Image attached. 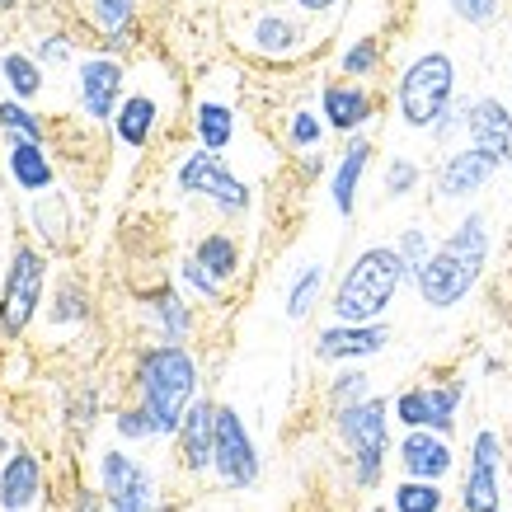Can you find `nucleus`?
Masks as SVG:
<instances>
[{
	"mask_svg": "<svg viewBox=\"0 0 512 512\" xmlns=\"http://www.w3.org/2000/svg\"><path fill=\"white\" fill-rule=\"evenodd\" d=\"M484 264H489V217L466 212L456 221V231L433 249V259L419 268L414 292L428 311H456L484 278Z\"/></svg>",
	"mask_w": 512,
	"mask_h": 512,
	"instance_id": "obj_1",
	"label": "nucleus"
},
{
	"mask_svg": "<svg viewBox=\"0 0 512 512\" xmlns=\"http://www.w3.org/2000/svg\"><path fill=\"white\" fill-rule=\"evenodd\" d=\"M404 282H414V273L400 259V249L367 245L353 264L343 268L339 287L329 296V315L339 325H376V320H386V311L395 306Z\"/></svg>",
	"mask_w": 512,
	"mask_h": 512,
	"instance_id": "obj_2",
	"label": "nucleus"
},
{
	"mask_svg": "<svg viewBox=\"0 0 512 512\" xmlns=\"http://www.w3.org/2000/svg\"><path fill=\"white\" fill-rule=\"evenodd\" d=\"M137 395L156 437H179L188 404L198 400V357L188 353L184 343L146 348L137 362Z\"/></svg>",
	"mask_w": 512,
	"mask_h": 512,
	"instance_id": "obj_3",
	"label": "nucleus"
},
{
	"mask_svg": "<svg viewBox=\"0 0 512 512\" xmlns=\"http://www.w3.org/2000/svg\"><path fill=\"white\" fill-rule=\"evenodd\" d=\"M390 409L386 395H367V400L348 404V409H334V433L353 456V484L357 489H376L381 475H386L390 461Z\"/></svg>",
	"mask_w": 512,
	"mask_h": 512,
	"instance_id": "obj_4",
	"label": "nucleus"
},
{
	"mask_svg": "<svg viewBox=\"0 0 512 512\" xmlns=\"http://www.w3.org/2000/svg\"><path fill=\"white\" fill-rule=\"evenodd\" d=\"M451 99H456V62H451V52H442V47L419 52V57L400 71V85H395V109H400L404 127L428 132V127L447 113Z\"/></svg>",
	"mask_w": 512,
	"mask_h": 512,
	"instance_id": "obj_5",
	"label": "nucleus"
},
{
	"mask_svg": "<svg viewBox=\"0 0 512 512\" xmlns=\"http://www.w3.org/2000/svg\"><path fill=\"white\" fill-rule=\"evenodd\" d=\"M174 184H179V193H193V198H207L217 212H226V217H245L249 202H254V193H249V184L240 179V174H231V165L217 156V151H188L184 160H179V170H174Z\"/></svg>",
	"mask_w": 512,
	"mask_h": 512,
	"instance_id": "obj_6",
	"label": "nucleus"
},
{
	"mask_svg": "<svg viewBox=\"0 0 512 512\" xmlns=\"http://www.w3.org/2000/svg\"><path fill=\"white\" fill-rule=\"evenodd\" d=\"M43 282H47V259L33 245H15L5 282H0V334L5 339L29 329V320L43 306Z\"/></svg>",
	"mask_w": 512,
	"mask_h": 512,
	"instance_id": "obj_7",
	"label": "nucleus"
},
{
	"mask_svg": "<svg viewBox=\"0 0 512 512\" xmlns=\"http://www.w3.org/2000/svg\"><path fill=\"white\" fill-rule=\"evenodd\" d=\"M212 470H217V480L226 489H254L259 484V447H254V437H249L245 419H240V409L231 404H217V447H212Z\"/></svg>",
	"mask_w": 512,
	"mask_h": 512,
	"instance_id": "obj_8",
	"label": "nucleus"
},
{
	"mask_svg": "<svg viewBox=\"0 0 512 512\" xmlns=\"http://www.w3.org/2000/svg\"><path fill=\"white\" fill-rule=\"evenodd\" d=\"M461 512H503V437L480 428L470 442V466L461 480Z\"/></svg>",
	"mask_w": 512,
	"mask_h": 512,
	"instance_id": "obj_9",
	"label": "nucleus"
},
{
	"mask_svg": "<svg viewBox=\"0 0 512 512\" xmlns=\"http://www.w3.org/2000/svg\"><path fill=\"white\" fill-rule=\"evenodd\" d=\"M99 484H104L109 512H160L156 475L141 466V461H132L127 451L109 447L99 456Z\"/></svg>",
	"mask_w": 512,
	"mask_h": 512,
	"instance_id": "obj_10",
	"label": "nucleus"
},
{
	"mask_svg": "<svg viewBox=\"0 0 512 512\" xmlns=\"http://www.w3.org/2000/svg\"><path fill=\"white\" fill-rule=\"evenodd\" d=\"M498 170H503V165H498L489 151H480V146H456V151L442 156V165H437V174H433L437 198L442 202L475 198V193H484V188L494 184Z\"/></svg>",
	"mask_w": 512,
	"mask_h": 512,
	"instance_id": "obj_11",
	"label": "nucleus"
},
{
	"mask_svg": "<svg viewBox=\"0 0 512 512\" xmlns=\"http://www.w3.org/2000/svg\"><path fill=\"white\" fill-rule=\"evenodd\" d=\"M395 461L409 480H447L456 470V451H451V437L433 433V428H404V437L395 442Z\"/></svg>",
	"mask_w": 512,
	"mask_h": 512,
	"instance_id": "obj_12",
	"label": "nucleus"
},
{
	"mask_svg": "<svg viewBox=\"0 0 512 512\" xmlns=\"http://www.w3.org/2000/svg\"><path fill=\"white\" fill-rule=\"evenodd\" d=\"M123 62L113 57H90L80 62V76H76V99H80V113L94 118V123H113V113L123 104Z\"/></svg>",
	"mask_w": 512,
	"mask_h": 512,
	"instance_id": "obj_13",
	"label": "nucleus"
},
{
	"mask_svg": "<svg viewBox=\"0 0 512 512\" xmlns=\"http://www.w3.org/2000/svg\"><path fill=\"white\" fill-rule=\"evenodd\" d=\"M306 43H311V33L292 15H278V10H259L245 29V52L264 57V62H292V57L306 52Z\"/></svg>",
	"mask_w": 512,
	"mask_h": 512,
	"instance_id": "obj_14",
	"label": "nucleus"
},
{
	"mask_svg": "<svg viewBox=\"0 0 512 512\" xmlns=\"http://www.w3.org/2000/svg\"><path fill=\"white\" fill-rule=\"evenodd\" d=\"M386 343H390L386 320H376V325H339V320H334L329 329L315 334V357L343 367V362H362V357L386 353Z\"/></svg>",
	"mask_w": 512,
	"mask_h": 512,
	"instance_id": "obj_15",
	"label": "nucleus"
},
{
	"mask_svg": "<svg viewBox=\"0 0 512 512\" xmlns=\"http://www.w3.org/2000/svg\"><path fill=\"white\" fill-rule=\"evenodd\" d=\"M320 113H325L329 132L353 137V132H362L376 118V94L362 80H329L320 90Z\"/></svg>",
	"mask_w": 512,
	"mask_h": 512,
	"instance_id": "obj_16",
	"label": "nucleus"
},
{
	"mask_svg": "<svg viewBox=\"0 0 512 512\" xmlns=\"http://www.w3.org/2000/svg\"><path fill=\"white\" fill-rule=\"evenodd\" d=\"M470 146H480L498 165H512V109L494 94L470 99V123H466Z\"/></svg>",
	"mask_w": 512,
	"mask_h": 512,
	"instance_id": "obj_17",
	"label": "nucleus"
},
{
	"mask_svg": "<svg viewBox=\"0 0 512 512\" xmlns=\"http://www.w3.org/2000/svg\"><path fill=\"white\" fill-rule=\"evenodd\" d=\"M367 165H372V141L362 137V132H353L348 146L339 151V160H334V170H329V202H334V212L343 221H353V212H357V188H362Z\"/></svg>",
	"mask_w": 512,
	"mask_h": 512,
	"instance_id": "obj_18",
	"label": "nucleus"
},
{
	"mask_svg": "<svg viewBox=\"0 0 512 512\" xmlns=\"http://www.w3.org/2000/svg\"><path fill=\"white\" fill-rule=\"evenodd\" d=\"M212 447H217V404L193 400L188 404L184 423H179V456H184L188 475L212 470Z\"/></svg>",
	"mask_w": 512,
	"mask_h": 512,
	"instance_id": "obj_19",
	"label": "nucleus"
},
{
	"mask_svg": "<svg viewBox=\"0 0 512 512\" xmlns=\"http://www.w3.org/2000/svg\"><path fill=\"white\" fill-rule=\"evenodd\" d=\"M5 174L15 179L19 193H52V160H47V146L33 137H5Z\"/></svg>",
	"mask_w": 512,
	"mask_h": 512,
	"instance_id": "obj_20",
	"label": "nucleus"
},
{
	"mask_svg": "<svg viewBox=\"0 0 512 512\" xmlns=\"http://www.w3.org/2000/svg\"><path fill=\"white\" fill-rule=\"evenodd\" d=\"M43 498V466L33 451H10L0 466V512H29Z\"/></svg>",
	"mask_w": 512,
	"mask_h": 512,
	"instance_id": "obj_21",
	"label": "nucleus"
},
{
	"mask_svg": "<svg viewBox=\"0 0 512 512\" xmlns=\"http://www.w3.org/2000/svg\"><path fill=\"white\" fill-rule=\"evenodd\" d=\"M156 127H160L156 94H127L123 104H118V113H113V137L123 141V146H132V151H141L146 141L156 137Z\"/></svg>",
	"mask_w": 512,
	"mask_h": 512,
	"instance_id": "obj_22",
	"label": "nucleus"
},
{
	"mask_svg": "<svg viewBox=\"0 0 512 512\" xmlns=\"http://www.w3.org/2000/svg\"><path fill=\"white\" fill-rule=\"evenodd\" d=\"M193 137H198L202 151H226L235 141V109L221 104V99H198L193 104Z\"/></svg>",
	"mask_w": 512,
	"mask_h": 512,
	"instance_id": "obj_23",
	"label": "nucleus"
},
{
	"mask_svg": "<svg viewBox=\"0 0 512 512\" xmlns=\"http://www.w3.org/2000/svg\"><path fill=\"white\" fill-rule=\"evenodd\" d=\"M90 19L99 24L109 47H132L137 38V0H90Z\"/></svg>",
	"mask_w": 512,
	"mask_h": 512,
	"instance_id": "obj_24",
	"label": "nucleus"
},
{
	"mask_svg": "<svg viewBox=\"0 0 512 512\" xmlns=\"http://www.w3.org/2000/svg\"><path fill=\"white\" fill-rule=\"evenodd\" d=\"M193 259H198L212 278L226 287V282L240 273V245H235V235L231 231H212V235H202L198 245H193Z\"/></svg>",
	"mask_w": 512,
	"mask_h": 512,
	"instance_id": "obj_25",
	"label": "nucleus"
},
{
	"mask_svg": "<svg viewBox=\"0 0 512 512\" xmlns=\"http://www.w3.org/2000/svg\"><path fill=\"white\" fill-rule=\"evenodd\" d=\"M151 315H156V325H160V343H184L193 334V306L174 287L151 296Z\"/></svg>",
	"mask_w": 512,
	"mask_h": 512,
	"instance_id": "obj_26",
	"label": "nucleus"
},
{
	"mask_svg": "<svg viewBox=\"0 0 512 512\" xmlns=\"http://www.w3.org/2000/svg\"><path fill=\"white\" fill-rule=\"evenodd\" d=\"M33 226H38V235H43L52 249H62L66 240H71V231H76L71 202H66L62 193H38V202H33Z\"/></svg>",
	"mask_w": 512,
	"mask_h": 512,
	"instance_id": "obj_27",
	"label": "nucleus"
},
{
	"mask_svg": "<svg viewBox=\"0 0 512 512\" xmlns=\"http://www.w3.org/2000/svg\"><path fill=\"white\" fill-rule=\"evenodd\" d=\"M0 85L15 94L19 104H24V99H38V94H43V62H33L24 52H5V57H0Z\"/></svg>",
	"mask_w": 512,
	"mask_h": 512,
	"instance_id": "obj_28",
	"label": "nucleus"
},
{
	"mask_svg": "<svg viewBox=\"0 0 512 512\" xmlns=\"http://www.w3.org/2000/svg\"><path fill=\"white\" fill-rule=\"evenodd\" d=\"M428 395V428L442 437L456 433V414H461V400H466V381H442V386H423Z\"/></svg>",
	"mask_w": 512,
	"mask_h": 512,
	"instance_id": "obj_29",
	"label": "nucleus"
},
{
	"mask_svg": "<svg viewBox=\"0 0 512 512\" xmlns=\"http://www.w3.org/2000/svg\"><path fill=\"white\" fill-rule=\"evenodd\" d=\"M390 508L395 512H442L447 508V489L437 480H409V475H404V480L390 489Z\"/></svg>",
	"mask_w": 512,
	"mask_h": 512,
	"instance_id": "obj_30",
	"label": "nucleus"
},
{
	"mask_svg": "<svg viewBox=\"0 0 512 512\" xmlns=\"http://www.w3.org/2000/svg\"><path fill=\"white\" fill-rule=\"evenodd\" d=\"M325 292V264H306L287 287V320H306Z\"/></svg>",
	"mask_w": 512,
	"mask_h": 512,
	"instance_id": "obj_31",
	"label": "nucleus"
},
{
	"mask_svg": "<svg viewBox=\"0 0 512 512\" xmlns=\"http://www.w3.org/2000/svg\"><path fill=\"white\" fill-rule=\"evenodd\" d=\"M367 395H372V376L362 372L357 362H343L339 372H334V381H329V390H325L329 414H334V409H348V404H357V400H367Z\"/></svg>",
	"mask_w": 512,
	"mask_h": 512,
	"instance_id": "obj_32",
	"label": "nucleus"
},
{
	"mask_svg": "<svg viewBox=\"0 0 512 512\" xmlns=\"http://www.w3.org/2000/svg\"><path fill=\"white\" fill-rule=\"evenodd\" d=\"M325 132H329L325 113H315V109H296L292 118H287V146H292V151H320Z\"/></svg>",
	"mask_w": 512,
	"mask_h": 512,
	"instance_id": "obj_33",
	"label": "nucleus"
},
{
	"mask_svg": "<svg viewBox=\"0 0 512 512\" xmlns=\"http://www.w3.org/2000/svg\"><path fill=\"white\" fill-rule=\"evenodd\" d=\"M339 71H343V80H367V76H376V71H381V43H376V38H357L353 47H343Z\"/></svg>",
	"mask_w": 512,
	"mask_h": 512,
	"instance_id": "obj_34",
	"label": "nucleus"
},
{
	"mask_svg": "<svg viewBox=\"0 0 512 512\" xmlns=\"http://www.w3.org/2000/svg\"><path fill=\"white\" fill-rule=\"evenodd\" d=\"M386 198H409V193H419V184H423V165L419 160H409V156H395L386 165Z\"/></svg>",
	"mask_w": 512,
	"mask_h": 512,
	"instance_id": "obj_35",
	"label": "nucleus"
},
{
	"mask_svg": "<svg viewBox=\"0 0 512 512\" xmlns=\"http://www.w3.org/2000/svg\"><path fill=\"white\" fill-rule=\"evenodd\" d=\"M395 249H400V259L409 264V273L419 278V268L433 259L437 245H433V235L423 231V226H409V231H400V245H395Z\"/></svg>",
	"mask_w": 512,
	"mask_h": 512,
	"instance_id": "obj_36",
	"label": "nucleus"
},
{
	"mask_svg": "<svg viewBox=\"0 0 512 512\" xmlns=\"http://www.w3.org/2000/svg\"><path fill=\"white\" fill-rule=\"evenodd\" d=\"M0 132H10V137H33V141H43V123L33 118L19 99H5L0 104Z\"/></svg>",
	"mask_w": 512,
	"mask_h": 512,
	"instance_id": "obj_37",
	"label": "nucleus"
},
{
	"mask_svg": "<svg viewBox=\"0 0 512 512\" xmlns=\"http://www.w3.org/2000/svg\"><path fill=\"white\" fill-rule=\"evenodd\" d=\"M179 282H184V292L202 296V301H221V292H226V287H221V282L212 278V273H207V268H202L193 254H188L184 264H179Z\"/></svg>",
	"mask_w": 512,
	"mask_h": 512,
	"instance_id": "obj_38",
	"label": "nucleus"
},
{
	"mask_svg": "<svg viewBox=\"0 0 512 512\" xmlns=\"http://www.w3.org/2000/svg\"><path fill=\"white\" fill-rule=\"evenodd\" d=\"M466 123H470V99H461V94H456V99L447 104V113L428 127V137H433L437 146H451V137H456V132H466Z\"/></svg>",
	"mask_w": 512,
	"mask_h": 512,
	"instance_id": "obj_39",
	"label": "nucleus"
},
{
	"mask_svg": "<svg viewBox=\"0 0 512 512\" xmlns=\"http://www.w3.org/2000/svg\"><path fill=\"white\" fill-rule=\"evenodd\" d=\"M85 315H90V306H85L80 282H62V287H57V306H52V325H76Z\"/></svg>",
	"mask_w": 512,
	"mask_h": 512,
	"instance_id": "obj_40",
	"label": "nucleus"
},
{
	"mask_svg": "<svg viewBox=\"0 0 512 512\" xmlns=\"http://www.w3.org/2000/svg\"><path fill=\"white\" fill-rule=\"evenodd\" d=\"M451 15L466 19V24H475V29H484V24H494L498 10H503V0H447Z\"/></svg>",
	"mask_w": 512,
	"mask_h": 512,
	"instance_id": "obj_41",
	"label": "nucleus"
},
{
	"mask_svg": "<svg viewBox=\"0 0 512 512\" xmlns=\"http://www.w3.org/2000/svg\"><path fill=\"white\" fill-rule=\"evenodd\" d=\"M113 428H118L123 442H146V437H156V428H151V419H146V409H141V404L123 409V414L113 419Z\"/></svg>",
	"mask_w": 512,
	"mask_h": 512,
	"instance_id": "obj_42",
	"label": "nucleus"
},
{
	"mask_svg": "<svg viewBox=\"0 0 512 512\" xmlns=\"http://www.w3.org/2000/svg\"><path fill=\"white\" fill-rule=\"evenodd\" d=\"M66 57H71V38H62V33L43 38V47H38V62H66Z\"/></svg>",
	"mask_w": 512,
	"mask_h": 512,
	"instance_id": "obj_43",
	"label": "nucleus"
},
{
	"mask_svg": "<svg viewBox=\"0 0 512 512\" xmlns=\"http://www.w3.org/2000/svg\"><path fill=\"white\" fill-rule=\"evenodd\" d=\"M104 508H109V503H104L99 494H85V489H80L76 503H71V512H104Z\"/></svg>",
	"mask_w": 512,
	"mask_h": 512,
	"instance_id": "obj_44",
	"label": "nucleus"
},
{
	"mask_svg": "<svg viewBox=\"0 0 512 512\" xmlns=\"http://www.w3.org/2000/svg\"><path fill=\"white\" fill-rule=\"evenodd\" d=\"M292 5L301 10V15H329V10H334L339 0H292Z\"/></svg>",
	"mask_w": 512,
	"mask_h": 512,
	"instance_id": "obj_45",
	"label": "nucleus"
},
{
	"mask_svg": "<svg viewBox=\"0 0 512 512\" xmlns=\"http://www.w3.org/2000/svg\"><path fill=\"white\" fill-rule=\"evenodd\" d=\"M76 414H80V419H76L80 428H90V423H94V390H90V395H85V400L76 404Z\"/></svg>",
	"mask_w": 512,
	"mask_h": 512,
	"instance_id": "obj_46",
	"label": "nucleus"
},
{
	"mask_svg": "<svg viewBox=\"0 0 512 512\" xmlns=\"http://www.w3.org/2000/svg\"><path fill=\"white\" fill-rule=\"evenodd\" d=\"M367 512H395V508H390V503H372V508H367Z\"/></svg>",
	"mask_w": 512,
	"mask_h": 512,
	"instance_id": "obj_47",
	"label": "nucleus"
},
{
	"mask_svg": "<svg viewBox=\"0 0 512 512\" xmlns=\"http://www.w3.org/2000/svg\"><path fill=\"white\" fill-rule=\"evenodd\" d=\"M10 5H15V0H0V10H10Z\"/></svg>",
	"mask_w": 512,
	"mask_h": 512,
	"instance_id": "obj_48",
	"label": "nucleus"
}]
</instances>
